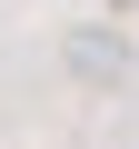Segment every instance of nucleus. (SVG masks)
<instances>
[{
    "label": "nucleus",
    "mask_w": 139,
    "mask_h": 149,
    "mask_svg": "<svg viewBox=\"0 0 139 149\" xmlns=\"http://www.w3.org/2000/svg\"><path fill=\"white\" fill-rule=\"evenodd\" d=\"M60 60H70L80 90H119V80H129V40H119V30H70Z\"/></svg>",
    "instance_id": "1"
}]
</instances>
